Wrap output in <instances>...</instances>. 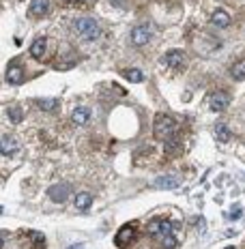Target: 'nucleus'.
Returning <instances> with one entry per match:
<instances>
[{"label": "nucleus", "mask_w": 245, "mask_h": 249, "mask_svg": "<svg viewBox=\"0 0 245 249\" xmlns=\"http://www.w3.org/2000/svg\"><path fill=\"white\" fill-rule=\"evenodd\" d=\"M91 204H93V196L88 191H80L76 196V206L80 208V211H86Z\"/></svg>", "instance_id": "obj_16"}, {"label": "nucleus", "mask_w": 245, "mask_h": 249, "mask_svg": "<svg viewBox=\"0 0 245 249\" xmlns=\"http://www.w3.org/2000/svg\"><path fill=\"white\" fill-rule=\"evenodd\" d=\"M157 189H177L181 185V178L174 176V174H163V176H157L153 183Z\"/></svg>", "instance_id": "obj_8"}, {"label": "nucleus", "mask_w": 245, "mask_h": 249, "mask_svg": "<svg viewBox=\"0 0 245 249\" xmlns=\"http://www.w3.org/2000/svg\"><path fill=\"white\" fill-rule=\"evenodd\" d=\"M133 238H136V228H133V226H125L123 230H118L116 236H114V245L125 247V245H129Z\"/></svg>", "instance_id": "obj_6"}, {"label": "nucleus", "mask_w": 245, "mask_h": 249, "mask_svg": "<svg viewBox=\"0 0 245 249\" xmlns=\"http://www.w3.org/2000/svg\"><path fill=\"white\" fill-rule=\"evenodd\" d=\"M2 245H4V234L0 232V247H2Z\"/></svg>", "instance_id": "obj_23"}, {"label": "nucleus", "mask_w": 245, "mask_h": 249, "mask_svg": "<svg viewBox=\"0 0 245 249\" xmlns=\"http://www.w3.org/2000/svg\"><path fill=\"white\" fill-rule=\"evenodd\" d=\"M67 2H69V4H80L82 0H67Z\"/></svg>", "instance_id": "obj_24"}, {"label": "nucleus", "mask_w": 245, "mask_h": 249, "mask_svg": "<svg viewBox=\"0 0 245 249\" xmlns=\"http://www.w3.org/2000/svg\"><path fill=\"white\" fill-rule=\"evenodd\" d=\"M151 41V28L148 26H136L131 31V43L133 46H147Z\"/></svg>", "instance_id": "obj_7"}, {"label": "nucleus", "mask_w": 245, "mask_h": 249, "mask_svg": "<svg viewBox=\"0 0 245 249\" xmlns=\"http://www.w3.org/2000/svg\"><path fill=\"white\" fill-rule=\"evenodd\" d=\"M46 47H48V39L46 37L34 39V43L31 46V56L33 58H43L46 56Z\"/></svg>", "instance_id": "obj_13"}, {"label": "nucleus", "mask_w": 245, "mask_h": 249, "mask_svg": "<svg viewBox=\"0 0 245 249\" xmlns=\"http://www.w3.org/2000/svg\"><path fill=\"white\" fill-rule=\"evenodd\" d=\"M241 217V208H232V213H228V219H239Z\"/></svg>", "instance_id": "obj_22"}, {"label": "nucleus", "mask_w": 245, "mask_h": 249, "mask_svg": "<svg viewBox=\"0 0 245 249\" xmlns=\"http://www.w3.org/2000/svg\"><path fill=\"white\" fill-rule=\"evenodd\" d=\"M123 78L127 79V82H131V84L144 82V73L140 71V69H125V71H123Z\"/></svg>", "instance_id": "obj_17"}, {"label": "nucleus", "mask_w": 245, "mask_h": 249, "mask_svg": "<svg viewBox=\"0 0 245 249\" xmlns=\"http://www.w3.org/2000/svg\"><path fill=\"white\" fill-rule=\"evenodd\" d=\"M37 106L41 109H46V112H52V109L58 108V101L56 99H37Z\"/></svg>", "instance_id": "obj_20"}, {"label": "nucleus", "mask_w": 245, "mask_h": 249, "mask_svg": "<svg viewBox=\"0 0 245 249\" xmlns=\"http://www.w3.org/2000/svg\"><path fill=\"white\" fill-rule=\"evenodd\" d=\"M230 76L232 79H245V61H239L237 64H232V69H230Z\"/></svg>", "instance_id": "obj_19"}, {"label": "nucleus", "mask_w": 245, "mask_h": 249, "mask_svg": "<svg viewBox=\"0 0 245 249\" xmlns=\"http://www.w3.org/2000/svg\"><path fill=\"white\" fill-rule=\"evenodd\" d=\"M226 249H234V247H226Z\"/></svg>", "instance_id": "obj_26"}, {"label": "nucleus", "mask_w": 245, "mask_h": 249, "mask_svg": "<svg viewBox=\"0 0 245 249\" xmlns=\"http://www.w3.org/2000/svg\"><path fill=\"white\" fill-rule=\"evenodd\" d=\"M7 82L13 84V86H17V84L24 82V69H22V64H9V69H7Z\"/></svg>", "instance_id": "obj_10"}, {"label": "nucleus", "mask_w": 245, "mask_h": 249, "mask_svg": "<svg viewBox=\"0 0 245 249\" xmlns=\"http://www.w3.org/2000/svg\"><path fill=\"white\" fill-rule=\"evenodd\" d=\"M69 191H71V187L67 185V183H58V185L49 187V198H52L54 202H65L69 198Z\"/></svg>", "instance_id": "obj_9"}, {"label": "nucleus", "mask_w": 245, "mask_h": 249, "mask_svg": "<svg viewBox=\"0 0 245 249\" xmlns=\"http://www.w3.org/2000/svg\"><path fill=\"white\" fill-rule=\"evenodd\" d=\"M76 32L86 41H97L101 37V28L93 17H78L76 19Z\"/></svg>", "instance_id": "obj_2"}, {"label": "nucleus", "mask_w": 245, "mask_h": 249, "mask_svg": "<svg viewBox=\"0 0 245 249\" xmlns=\"http://www.w3.org/2000/svg\"><path fill=\"white\" fill-rule=\"evenodd\" d=\"M215 138H217L219 142H228L230 140V129L226 123H217L215 124Z\"/></svg>", "instance_id": "obj_18"}, {"label": "nucleus", "mask_w": 245, "mask_h": 249, "mask_svg": "<svg viewBox=\"0 0 245 249\" xmlns=\"http://www.w3.org/2000/svg\"><path fill=\"white\" fill-rule=\"evenodd\" d=\"M166 62L170 69H174V71H181L185 69V62H187V56H185L183 49H170L166 54Z\"/></svg>", "instance_id": "obj_5"}, {"label": "nucleus", "mask_w": 245, "mask_h": 249, "mask_svg": "<svg viewBox=\"0 0 245 249\" xmlns=\"http://www.w3.org/2000/svg\"><path fill=\"white\" fill-rule=\"evenodd\" d=\"M148 234L159 241L166 249H177V238H174V226L168 221V219H155V221L148 223Z\"/></svg>", "instance_id": "obj_1"}, {"label": "nucleus", "mask_w": 245, "mask_h": 249, "mask_svg": "<svg viewBox=\"0 0 245 249\" xmlns=\"http://www.w3.org/2000/svg\"><path fill=\"white\" fill-rule=\"evenodd\" d=\"M207 103H209V108L213 109V112H222V109H226L228 108V103H230V97L224 91H215L209 94V99H207Z\"/></svg>", "instance_id": "obj_4"}, {"label": "nucleus", "mask_w": 245, "mask_h": 249, "mask_svg": "<svg viewBox=\"0 0 245 249\" xmlns=\"http://www.w3.org/2000/svg\"><path fill=\"white\" fill-rule=\"evenodd\" d=\"M153 131H155V138L168 140V138L177 131V121H174L172 116H168V114H159V116H155Z\"/></svg>", "instance_id": "obj_3"}, {"label": "nucleus", "mask_w": 245, "mask_h": 249, "mask_svg": "<svg viewBox=\"0 0 245 249\" xmlns=\"http://www.w3.org/2000/svg\"><path fill=\"white\" fill-rule=\"evenodd\" d=\"M17 148H19V142L16 140V138H11V136H7V138H2L0 140V153L2 155H13V153H17Z\"/></svg>", "instance_id": "obj_12"}, {"label": "nucleus", "mask_w": 245, "mask_h": 249, "mask_svg": "<svg viewBox=\"0 0 245 249\" xmlns=\"http://www.w3.org/2000/svg\"><path fill=\"white\" fill-rule=\"evenodd\" d=\"M88 118H91V109L84 108V106H80V108H76L71 112V121L76 123V124H86Z\"/></svg>", "instance_id": "obj_15"}, {"label": "nucleus", "mask_w": 245, "mask_h": 249, "mask_svg": "<svg viewBox=\"0 0 245 249\" xmlns=\"http://www.w3.org/2000/svg\"><path fill=\"white\" fill-rule=\"evenodd\" d=\"M69 249H82V245H76V247H69Z\"/></svg>", "instance_id": "obj_25"}, {"label": "nucleus", "mask_w": 245, "mask_h": 249, "mask_svg": "<svg viewBox=\"0 0 245 249\" xmlns=\"http://www.w3.org/2000/svg\"><path fill=\"white\" fill-rule=\"evenodd\" d=\"M211 24L217 28H228L230 26V16L226 11H222V9H217V11H213L211 16Z\"/></svg>", "instance_id": "obj_14"}, {"label": "nucleus", "mask_w": 245, "mask_h": 249, "mask_svg": "<svg viewBox=\"0 0 245 249\" xmlns=\"http://www.w3.org/2000/svg\"><path fill=\"white\" fill-rule=\"evenodd\" d=\"M7 114H9V118H11V123H17L24 118V112H22V108H17V106H11L7 109Z\"/></svg>", "instance_id": "obj_21"}, {"label": "nucleus", "mask_w": 245, "mask_h": 249, "mask_svg": "<svg viewBox=\"0 0 245 249\" xmlns=\"http://www.w3.org/2000/svg\"><path fill=\"white\" fill-rule=\"evenodd\" d=\"M48 11H49V0H33L31 9H28L31 17H43L48 16Z\"/></svg>", "instance_id": "obj_11"}]
</instances>
